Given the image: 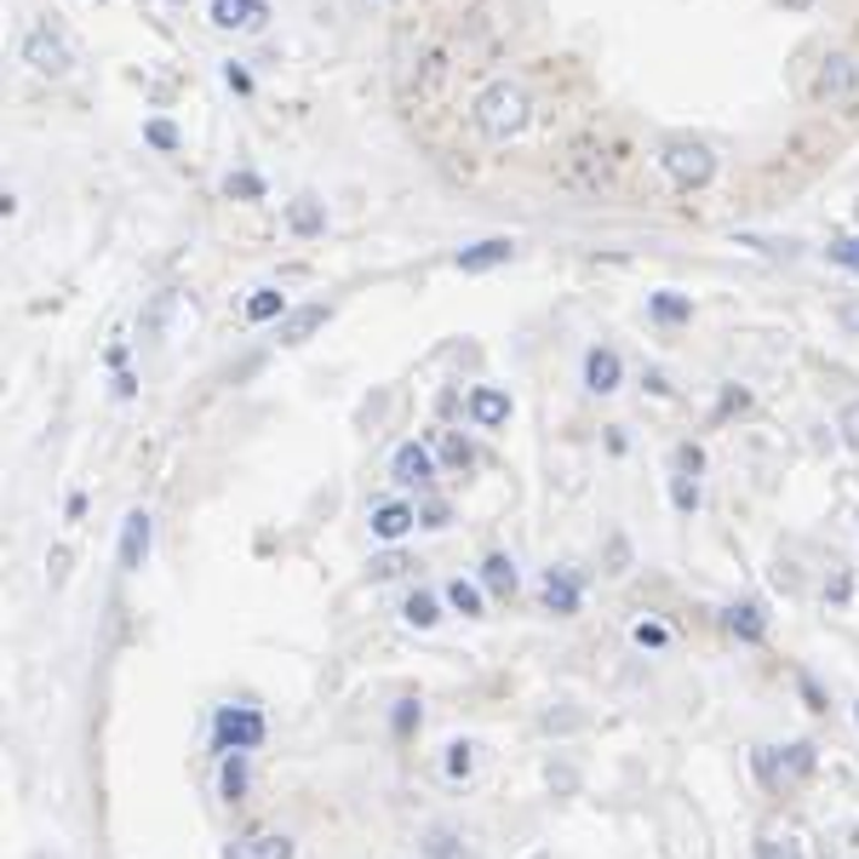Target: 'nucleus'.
<instances>
[{
  "label": "nucleus",
  "instance_id": "obj_1",
  "mask_svg": "<svg viewBox=\"0 0 859 859\" xmlns=\"http://www.w3.org/2000/svg\"><path fill=\"white\" fill-rule=\"evenodd\" d=\"M470 121L487 144H510L527 132V121H534V97H527V86L516 81H493L476 92V104H470Z\"/></svg>",
  "mask_w": 859,
  "mask_h": 859
},
{
  "label": "nucleus",
  "instance_id": "obj_2",
  "mask_svg": "<svg viewBox=\"0 0 859 859\" xmlns=\"http://www.w3.org/2000/svg\"><path fill=\"white\" fill-rule=\"evenodd\" d=\"M659 167L671 173L676 189H705L716 178V149L705 138H687V132H676V138L659 144Z\"/></svg>",
  "mask_w": 859,
  "mask_h": 859
},
{
  "label": "nucleus",
  "instance_id": "obj_3",
  "mask_svg": "<svg viewBox=\"0 0 859 859\" xmlns=\"http://www.w3.org/2000/svg\"><path fill=\"white\" fill-rule=\"evenodd\" d=\"M751 763H756V779L763 785H803L814 768H819V751L808 739H790V745H756L751 751Z\"/></svg>",
  "mask_w": 859,
  "mask_h": 859
},
{
  "label": "nucleus",
  "instance_id": "obj_4",
  "mask_svg": "<svg viewBox=\"0 0 859 859\" xmlns=\"http://www.w3.org/2000/svg\"><path fill=\"white\" fill-rule=\"evenodd\" d=\"M263 734H270V722H263L258 705H218V716H213V745H218L224 756L258 751Z\"/></svg>",
  "mask_w": 859,
  "mask_h": 859
},
{
  "label": "nucleus",
  "instance_id": "obj_5",
  "mask_svg": "<svg viewBox=\"0 0 859 859\" xmlns=\"http://www.w3.org/2000/svg\"><path fill=\"white\" fill-rule=\"evenodd\" d=\"M23 63H29L35 75H46V81L75 75V52H70V41H63L52 23H29V29H23Z\"/></svg>",
  "mask_w": 859,
  "mask_h": 859
},
{
  "label": "nucleus",
  "instance_id": "obj_6",
  "mask_svg": "<svg viewBox=\"0 0 859 859\" xmlns=\"http://www.w3.org/2000/svg\"><path fill=\"white\" fill-rule=\"evenodd\" d=\"M213 29H229V35H258L270 23V0H207Z\"/></svg>",
  "mask_w": 859,
  "mask_h": 859
},
{
  "label": "nucleus",
  "instance_id": "obj_7",
  "mask_svg": "<svg viewBox=\"0 0 859 859\" xmlns=\"http://www.w3.org/2000/svg\"><path fill=\"white\" fill-rule=\"evenodd\" d=\"M819 104H837V97H853L859 92V63L848 58V52H831L819 63V75H814V86H808Z\"/></svg>",
  "mask_w": 859,
  "mask_h": 859
},
{
  "label": "nucleus",
  "instance_id": "obj_8",
  "mask_svg": "<svg viewBox=\"0 0 859 859\" xmlns=\"http://www.w3.org/2000/svg\"><path fill=\"white\" fill-rule=\"evenodd\" d=\"M149 545H155V516L149 510H126V521H121V568L144 573Z\"/></svg>",
  "mask_w": 859,
  "mask_h": 859
},
{
  "label": "nucleus",
  "instance_id": "obj_9",
  "mask_svg": "<svg viewBox=\"0 0 859 859\" xmlns=\"http://www.w3.org/2000/svg\"><path fill=\"white\" fill-rule=\"evenodd\" d=\"M465 413H470L476 430H505L510 413H516V402H510V390H499V384H476L465 395Z\"/></svg>",
  "mask_w": 859,
  "mask_h": 859
},
{
  "label": "nucleus",
  "instance_id": "obj_10",
  "mask_svg": "<svg viewBox=\"0 0 859 859\" xmlns=\"http://www.w3.org/2000/svg\"><path fill=\"white\" fill-rule=\"evenodd\" d=\"M390 476L402 487H430V482H436V453H430L424 442H402L390 453Z\"/></svg>",
  "mask_w": 859,
  "mask_h": 859
},
{
  "label": "nucleus",
  "instance_id": "obj_11",
  "mask_svg": "<svg viewBox=\"0 0 859 859\" xmlns=\"http://www.w3.org/2000/svg\"><path fill=\"white\" fill-rule=\"evenodd\" d=\"M327 321H333V304H292V310L276 321V339H281V344H310Z\"/></svg>",
  "mask_w": 859,
  "mask_h": 859
},
{
  "label": "nucleus",
  "instance_id": "obj_12",
  "mask_svg": "<svg viewBox=\"0 0 859 859\" xmlns=\"http://www.w3.org/2000/svg\"><path fill=\"white\" fill-rule=\"evenodd\" d=\"M516 258V241L510 236H487V241H476V247H458L453 252V263L465 276H487V270H499V263H510Z\"/></svg>",
  "mask_w": 859,
  "mask_h": 859
},
{
  "label": "nucleus",
  "instance_id": "obj_13",
  "mask_svg": "<svg viewBox=\"0 0 859 859\" xmlns=\"http://www.w3.org/2000/svg\"><path fill=\"white\" fill-rule=\"evenodd\" d=\"M619 384H624V361H619V350L590 344V350H584V390H590V395H613Z\"/></svg>",
  "mask_w": 859,
  "mask_h": 859
},
{
  "label": "nucleus",
  "instance_id": "obj_14",
  "mask_svg": "<svg viewBox=\"0 0 859 859\" xmlns=\"http://www.w3.org/2000/svg\"><path fill=\"white\" fill-rule=\"evenodd\" d=\"M224 859H299V842H292L287 831H252V837L229 842Z\"/></svg>",
  "mask_w": 859,
  "mask_h": 859
},
{
  "label": "nucleus",
  "instance_id": "obj_15",
  "mask_svg": "<svg viewBox=\"0 0 859 859\" xmlns=\"http://www.w3.org/2000/svg\"><path fill=\"white\" fill-rule=\"evenodd\" d=\"M539 602H545V613H556V619H573V613H579V573L550 568V573L539 579Z\"/></svg>",
  "mask_w": 859,
  "mask_h": 859
},
{
  "label": "nucleus",
  "instance_id": "obj_16",
  "mask_svg": "<svg viewBox=\"0 0 859 859\" xmlns=\"http://www.w3.org/2000/svg\"><path fill=\"white\" fill-rule=\"evenodd\" d=\"M173 310H178V287H161L155 299L144 304V315H138V333H144V344H161V339H167Z\"/></svg>",
  "mask_w": 859,
  "mask_h": 859
},
{
  "label": "nucleus",
  "instance_id": "obj_17",
  "mask_svg": "<svg viewBox=\"0 0 859 859\" xmlns=\"http://www.w3.org/2000/svg\"><path fill=\"white\" fill-rule=\"evenodd\" d=\"M722 624H728V637H739V642H763L768 637V608L763 602H734L728 613H722Z\"/></svg>",
  "mask_w": 859,
  "mask_h": 859
},
{
  "label": "nucleus",
  "instance_id": "obj_18",
  "mask_svg": "<svg viewBox=\"0 0 859 859\" xmlns=\"http://www.w3.org/2000/svg\"><path fill=\"white\" fill-rule=\"evenodd\" d=\"M287 229H292L299 241L327 236V207L315 201V195H299V201H287Z\"/></svg>",
  "mask_w": 859,
  "mask_h": 859
},
{
  "label": "nucleus",
  "instance_id": "obj_19",
  "mask_svg": "<svg viewBox=\"0 0 859 859\" xmlns=\"http://www.w3.org/2000/svg\"><path fill=\"white\" fill-rule=\"evenodd\" d=\"M292 304H287V292L281 287H252L247 292V304H241V315H247V327H270V321H281Z\"/></svg>",
  "mask_w": 859,
  "mask_h": 859
},
{
  "label": "nucleus",
  "instance_id": "obj_20",
  "mask_svg": "<svg viewBox=\"0 0 859 859\" xmlns=\"http://www.w3.org/2000/svg\"><path fill=\"white\" fill-rule=\"evenodd\" d=\"M482 590H487V597H499V602L516 597V561H510L505 550L482 556Z\"/></svg>",
  "mask_w": 859,
  "mask_h": 859
},
{
  "label": "nucleus",
  "instance_id": "obj_21",
  "mask_svg": "<svg viewBox=\"0 0 859 859\" xmlns=\"http://www.w3.org/2000/svg\"><path fill=\"white\" fill-rule=\"evenodd\" d=\"M413 521H418V510H413V505H395V499H390V505H379V510H373V539L395 545V539H407V527H413Z\"/></svg>",
  "mask_w": 859,
  "mask_h": 859
},
{
  "label": "nucleus",
  "instance_id": "obj_22",
  "mask_svg": "<svg viewBox=\"0 0 859 859\" xmlns=\"http://www.w3.org/2000/svg\"><path fill=\"white\" fill-rule=\"evenodd\" d=\"M247 751H236V756H224V763H218V797L224 803H241L247 797Z\"/></svg>",
  "mask_w": 859,
  "mask_h": 859
},
{
  "label": "nucleus",
  "instance_id": "obj_23",
  "mask_svg": "<svg viewBox=\"0 0 859 859\" xmlns=\"http://www.w3.org/2000/svg\"><path fill=\"white\" fill-rule=\"evenodd\" d=\"M648 315H653L659 327H682V321H693V299H682V292H653V299H648Z\"/></svg>",
  "mask_w": 859,
  "mask_h": 859
},
{
  "label": "nucleus",
  "instance_id": "obj_24",
  "mask_svg": "<svg viewBox=\"0 0 859 859\" xmlns=\"http://www.w3.org/2000/svg\"><path fill=\"white\" fill-rule=\"evenodd\" d=\"M402 619L413 624V631H436V624H442V602L430 597V590H413V597L402 602Z\"/></svg>",
  "mask_w": 859,
  "mask_h": 859
},
{
  "label": "nucleus",
  "instance_id": "obj_25",
  "mask_svg": "<svg viewBox=\"0 0 859 859\" xmlns=\"http://www.w3.org/2000/svg\"><path fill=\"white\" fill-rule=\"evenodd\" d=\"M224 195H229V201H263V195H270V184H263L252 167H236V173L224 178Z\"/></svg>",
  "mask_w": 859,
  "mask_h": 859
},
{
  "label": "nucleus",
  "instance_id": "obj_26",
  "mask_svg": "<svg viewBox=\"0 0 859 859\" xmlns=\"http://www.w3.org/2000/svg\"><path fill=\"white\" fill-rule=\"evenodd\" d=\"M447 608H453V613H465V619H482V608H487L482 584H470V579H453V584H447Z\"/></svg>",
  "mask_w": 859,
  "mask_h": 859
},
{
  "label": "nucleus",
  "instance_id": "obj_27",
  "mask_svg": "<svg viewBox=\"0 0 859 859\" xmlns=\"http://www.w3.org/2000/svg\"><path fill=\"white\" fill-rule=\"evenodd\" d=\"M144 144H149V149H161V155H178L184 132H178L167 115H149V121H144Z\"/></svg>",
  "mask_w": 859,
  "mask_h": 859
},
{
  "label": "nucleus",
  "instance_id": "obj_28",
  "mask_svg": "<svg viewBox=\"0 0 859 859\" xmlns=\"http://www.w3.org/2000/svg\"><path fill=\"white\" fill-rule=\"evenodd\" d=\"M470 768H476V745L470 739H453L447 756H442V774L447 779H470Z\"/></svg>",
  "mask_w": 859,
  "mask_h": 859
},
{
  "label": "nucleus",
  "instance_id": "obj_29",
  "mask_svg": "<svg viewBox=\"0 0 859 859\" xmlns=\"http://www.w3.org/2000/svg\"><path fill=\"white\" fill-rule=\"evenodd\" d=\"M442 465H447V470H458V476L476 470V447H470L465 436H442Z\"/></svg>",
  "mask_w": 859,
  "mask_h": 859
},
{
  "label": "nucleus",
  "instance_id": "obj_30",
  "mask_svg": "<svg viewBox=\"0 0 859 859\" xmlns=\"http://www.w3.org/2000/svg\"><path fill=\"white\" fill-rule=\"evenodd\" d=\"M700 476H671V505H676V516H693L700 510Z\"/></svg>",
  "mask_w": 859,
  "mask_h": 859
},
{
  "label": "nucleus",
  "instance_id": "obj_31",
  "mask_svg": "<svg viewBox=\"0 0 859 859\" xmlns=\"http://www.w3.org/2000/svg\"><path fill=\"white\" fill-rule=\"evenodd\" d=\"M631 642L648 648V653H659V648H671V631H665L659 619H637V624H631Z\"/></svg>",
  "mask_w": 859,
  "mask_h": 859
},
{
  "label": "nucleus",
  "instance_id": "obj_32",
  "mask_svg": "<svg viewBox=\"0 0 859 859\" xmlns=\"http://www.w3.org/2000/svg\"><path fill=\"white\" fill-rule=\"evenodd\" d=\"M418 722H424L418 700H402V705L390 711V728H395V739H413V734H418Z\"/></svg>",
  "mask_w": 859,
  "mask_h": 859
},
{
  "label": "nucleus",
  "instance_id": "obj_33",
  "mask_svg": "<svg viewBox=\"0 0 859 859\" xmlns=\"http://www.w3.org/2000/svg\"><path fill=\"white\" fill-rule=\"evenodd\" d=\"M224 86L236 92V97H252V86H258V81H252V70H247L241 58H229V63H224Z\"/></svg>",
  "mask_w": 859,
  "mask_h": 859
},
{
  "label": "nucleus",
  "instance_id": "obj_34",
  "mask_svg": "<svg viewBox=\"0 0 859 859\" xmlns=\"http://www.w3.org/2000/svg\"><path fill=\"white\" fill-rule=\"evenodd\" d=\"M671 465H676V476H700V470H705V447H700V442H682Z\"/></svg>",
  "mask_w": 859,
  "mask_h": 859
},
{
  "label": "nucleus",
  "instance_id": "obj_35",
  "mask_svg": "<svg viewBox=\"0 0 859 859\" xmlns=\"http://www.w3.org/2000/svg\"><path fill=\"white\" fill-rule=\"evenodd\" d=\"M837 430H842V442H848V447L859 453V402H848V407H842V418H837Z\"/></svg>",
  "mask_w": 859,
  "mask_h": 859
},
{
  "label": "nucleus",
  "instance_id": "obj_36",
  "mask_svg": "<svg viewBox=\"0 0 859 859\" xmlns=\"http://www.w3.org/2000/svg\"><path fill=\"white\" fill-rule=\"evenodd\" d=\"M407 568V556H395V550H384L379 561H373V579H395V573H402Z\"/></svg>",
  "mask_w": 859,
  "mask_h": 859
},
{
  "label": "nucleus",
  "instance_id": "obj_37",
  "mask_svg": "<svg viewBox=\"0 0 859 859\" xmlns=\"http://www.w3.org/2000/svg\"><path fill=\"white\" fill-rule=\"evenodd\" d=\"M110 395H115V402H132V395H138V373H115V384H110Z\"/></svg>",
  "mask_w": 859,
  "mask_h": 859
},
{
  "label": "nucleus",
  "instance_id": "obj_38",
  "mask_svg": "<svg viewBox=\"0 0 859 859\" xmlns=\"http://www.w3.org/2000/svg\"><path fill=\"white\" fill-rule=\"evenodd\" d=\"M756 859H797V848L785 842V853H779V837H756Z\"/></svg>",
  "mask_w": 859,
  "mask_h": 859
},
{
  "label": "nucleus",
  "instance_id": "obj_39",
  "mask_svg": "<svg viewBox=\"0 0 859 859\" xmlns=\"http://www.w3.org/2000/svg\"><path fill=\"white\" fill-rule=\"evenodd\" d=\"M831 258L848 263V270H859V241H831Z\"/></svg>",
  "mask_w": 859,
  "mask_h": 859
},
{
  "label": "nucleus",
  "instance_id": "obj_40",
  "mask_svg": "<svg viewBox=\"0 0 859 859\" xmlns=\"http://www.w3.org/2000/svg\"><path fill=\"white\" fill-rule=\"evenodd\" d=\"M837 321H842V333H853V339H859V299H848V304L837 310Z\"/></svg>",
  "mask_w": 859,
  "mask_h": 859
},
{
  "label": "nucleus",
  "instance_id": "obj_41",
  "mask_svg": "<svg viewBox=\"0 0 859 859\" xmlns=\"http://www.w3.org/2000/svg\"><path fill=\"white\" fill-rule=\"evenodd\" d=\"M825 602H837V608L848 602V573H837L831 584H825Z\"/></svg>",
  "mask_w": 859,
  "mask_h": 859
},
{
  "label": "nucleus",
  "instance_id": "obj_42",
  "mask_svg": "<svg viewBox=\"0 0 859 859\" xmlns=\"http://www.w3.org/2000/svg\"><path fill=\"white\" fill-rule=\"evenodd\" d=\"M418 521H424V527H447V505H424Z\"/></svg>",
  "mask_w": 859,
  "mask_h": 859
},
{
  "label": "nucleus",
  "instance_id": "obj_43",
  "mask_svg": "<svg viewBox=\"0 0 859 859\" xmlns=\"http://www.w3.org/2000/svg\"><path fill=\"white\" fill-rule=\"evenodd\" d=\"M642 384H648L653 395H671V379H665V373H659V368H648V379H642Z\"/></svg>",
  "mask_w": 859,
  "mask_h": 859
},
{
  "label": "nucleus",
  "instance_id": "obj_44",
  "mask_svg": "<svg viewBox=\"0 0 859 859\" xmlns=\"http://www.w3.org/2000/svg\"><path fill=\"white\" fill-rule=\"evenodd\" d=\"M797 682H803V700H808V705H814V711H825V693H819V687H814V676H797Z\"/></svg>",
  "mask_w": 859,
  "mask_h": 859
},
{
  "label": "nucleus",
  "instance_id": "obj_45",
  "mask_svg": "<svg viewBox=\"0 0 859 859\" xmlns=\"http://www.w3.org/2000/svg\"><path fill=\"white\" fill-rule=\"evenodd\" d=\"M63 516H70V521H81V516H86V493H70V505H63Z\"/></svg>",
  "mask_w": 859,
  "mask_h": 859
},
{
  "label": "nucleus",
  "instance_id": "obj_46",
  "mask_svg": "<svg viewBox=\"0 0 859 859\" xmlns=\"http://www.w3.org/2000/svg\"><path fill=\"white\" fill-rule=\"evenodd\" d=\"M104 361H110V368L121 373V368H126V344H110V350H104Z\"/></svg>",
  "mask_w": 859,
  "mask_h": 859
},
{
  "label": "nucleus",
  "instance_id": "obj_47",
  "mask_svg": "<svg viewBox=\"0 0 859 859\" xmlns=\"http://www.w3.org/2000/svg\"><path fill=\"white\" fill-rule=\"evenodd\" d=\"M785 7H790V12H808V7H814V0H785Z\"/></svg>",
  "mask_w": 859,
  "mask_h": 859
},
{
  "label": "nucleus",
  "instance_id": "obj_48",
  "mask_svg": "<svg viewBox=\"0 0 859 859\" xmlns=\"http://www.w3.org/2000/svg\"><path fill=\"white\" fill-rule=\"evenodd\" d=\"M853 728H859V705H853Z\"/></svg>",
  "mask_w": 859,
  "mask_h": 859
},
{
  "label": "nucleus",
  "instance_id": "obj_49",
  "mask_svg": "<svg viewBox=\"0 0 859 859\" xmlns=\"http://www.w3.org/2000/svg\"><path fill=\"white\" fill-rule=\"evenodd\" d=\"M97 7H104V0H97Z\"/></svg>",
  "mask_w": 859,
  "mask_h": 859
}]
</instances>
